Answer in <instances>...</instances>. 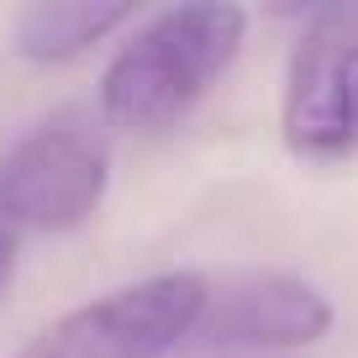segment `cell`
I'll return each instance as SVG.
<instances>
[{
	"mask_svg": "<svg viewBox=\"0 0 358 358\" xmlns=\"http://www.w3.org/2000/svg\"><path fill=\"white\" fill-rule=\"evenodd\" d=\"M248 43V11L227 0L169 6L148 16L106 64L101 116L116 132L158 137L179 127L195 106L222 85Z\"/></svg>",
	"mask_w": 358,
	"mask_h": 358,
	"instance_id": "6da1fadb",
	"label": "cell"
},
{
	"mask_svg": "<svg viewBox=\"0 0 358 358\" xmlns=\"http://www.w3.org/2000/svg\"><path fill=\"white\" fill-rule=\"evenodd\" d=\"M211 280L201 268H164L74 306L11 358H164L190 343Z\"/></svg>",
	"mask_w": 358,
	"mask_h": 358,
	"instance_id": "7a4b0ae2",
	"label": "cell"
},
{
	"mask_svg": "<svg viewBox=\"0 0 358 358\" xmlns=\"http://www.w3.org/2000/svg\"><path fill=\"white\" fill-rule=\"evenodd\" d=\"M111 185V148L79 116L32 127L0 158V227L11 232H74L101 211Z\"/></svg>",
	"mask_w": 358,
	"mask_h": 358,
	"instance_id": "3957f363",
	"label": "cell"
},
{
	"mask_svg": "<svg viewBox=\"0 0 358 358\" xmlns=\"http://www.w3.org/2000/svg\"><path fill=\"white\" fill-rule=\"evenodd\" d=\"M285 148L337 158L358 137V11H316L285 69Z\"/></svg>",
	"mask_w": 358,
	"mask_h": 358,
	"instance_id": "277c9868",
	"label": "cell"
},
{
	"mask_svg": "<svg viewBox=\"0 0 358 358\" xmlns=\"http://www.w3.org/2000/svg\"><path fill=\"white\" fill-rule=\"evenodd\" d=\"M337 311L311 280L285 268H243L211 285L190 343L201 353H285L332 332Z\"/></svg>",
	"mask_w": 358,
	"mask_h": 358,
	"instance_id": "5b68a950",
	"label": "cell"
},
{
	"mask_svg": "<svg viewBox=\"0 0 358 358\" xmlns=\"http://www.w3.org/2000/svg\"><path fill=\"white\" fill-rule=\"evenodd\" d=\"M132 16L137 11L127 0H37L16 16L11 48L27 64H74Z\"/></svg>",
	"mask_w": 358,
	"mask_h": 358,
	"instance_id": "8992f818",
	"label": "cell"
},
{
	"mask_svg": "<svg viewBox=\"0 0 358 358\" xmlns=\"http://www.w3.org/2000/svg\"><path fill=\"white\" fill-rule=\"evenodd\" d=\"M11 280H16V232L0 227V295L11 290Z\"/></svg>",
	"mask_w": 358,
	"mask_h": 358,
	"instance_id": "52a82bcc",
	"label": "cell"
}]
</instances>
